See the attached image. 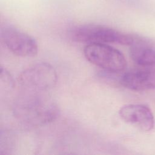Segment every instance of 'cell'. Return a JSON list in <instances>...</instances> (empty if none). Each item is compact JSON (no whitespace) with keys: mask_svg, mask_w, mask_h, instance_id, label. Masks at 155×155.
Masks as SVG:
<instances>
[{"mask_svg":"<svg viewBox=\"0 0 155 155\" xmlns=\"http://www.w3.org/2000/svg\"><path fill=\"white\" fill-rule=\"evenodd\" d=\"M18 97L13 106L15 117L21 123L32 127L43 126L56 119L59 110L48 96L32 91Z\"/></svg>","mask_w":155,"mask_h":155,"instance_id":"6da1fadb","label":"cell"},{"mask_svg":"<svg viewBox=\"0 0 155 155\" xmlns=\"http://www.w3.org/2000/svg\"><path fill=\"white\" fill-rule=\"evenodd\" d=\"M71 38L76 42L90 44H118L130 45L135 36L111 27L95 24L74 26L70 31Z\"/></svg>","mask_w":155,"mask_h":155,"instance_id":"7a4b0ae2","label":"cell"},{"mask_svg":"<svg viewBox=\"0 0 155 155\" xmlns=\"http://www.w3.org/2000/svg\"><path fill=\"white\" fill-rule=\"evenodd\" d=\"M84 54L90 62L110 73L121 72L127 66L122 53L107 44H87Z\"/></svg>","mask_w":155,"mask_h":155,"instance_id":"3957f363","label":"cell"},{"mask_svg":"<svg viewBox=\"0 0 155 155\" xmlns=\"http://www.w3.org/2000/svg\"><path fill=\"white\" fill-rule=\"evenodd\" d=\"M57 79L56 71L51 64L39 62L21 71L18 81L29 90L43 91L54 87Z\"/></svg>","mask_w":155,"mask_h":155,"instance_id":"277c9868","label":"cell"},{"mask_svg":"<svg viewBox=\"0 0 155 155\" xmlns=\"http://www.w3.org/2000/svg\"><path fill=\"white\" fill-rule=\"evenodd\" d=\"M1 37L6 47L14 54L21 57H33L38 53L36 40L30 35L11 25H5Z\"/></svg>","mask_w":155,"mask_h":155,"instance_id":"5b68a950","label":"cell"},{"mask_svg":"<svg viewBox=\"0 0 155 155\" xmlns=\"http://www.w3.org/2000/svg\"><path fill=\"white\" fill-rule=\"evenodd\" d=\"M119 114L124 121L144 131H151L154 126V118L151 110L143 104L125 105L120 108Z\"/></svg>","mask_w":155,"mask_h":155,"instance_id":"8992f818","label":"cell"},{"mask_svg":"<svg viewBox=\"0 0 155 155\" xmlns=\"http://www.w3.org/2000/svg\"><path fill=\"white\" fill-rule=\"evenodd\" d=\"M125 88L136 91H146L155 88V69L144 67L133 70L123 74L119 79Z\"/></svg>","mask_w":155,"mask_h":155,"instance_id":"52a82bcc","label":"cell"},{"mask_svg":"<svg viewBox=\"0 0 155 155\" xmlns=\"http://www.w3.org/2000/svg\"><path fill=\"white\" fill-rule=\"evenodd\" d=\"M130 55L132 60L140 67L155 66V47L142 39L135 37L130 45Z\"/></svg>","mask_w":155,"mask_h":155,"instance_id":"ba28073f","label":"cell"},{"mask_svg":"<svg viewBox=\"0 0 155 155\" xmlns=\"http://www.w3.org/2000/svg\"><path fill=\"white\" fill-rule=\"evenodd\" d=\"M16 144L15 135L13 132L4 130L1 132L0 154H8L14 150Z\"/></svg>","mask_w":155,"mask_h":155,"instance_id":"9c48e42d","label":"cell"}]
</instances>
